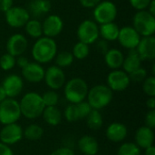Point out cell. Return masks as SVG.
<instances>
[{
	"label": "cell",
	"instance_id": "cell-1",
	"mask_svg": "<svg viewBox=\"0 0 155 155\" xmlns=\"http://www.w3.org/2000/svg\"><path fill=\"white\" fill-rule=\"evenodd\" d=\"M57 54V45L54 38L42 36L33 45L32 55L38 64H46L54 60Z\"/></svg>",
	"mask_w": 155,
	"mask_h": 155
},
{
	"label": "cell",
	"instance_id": "cell-2",
	"mask_svg": "<svg viewBox=\"0 0 155 155\" xmlns=\"http://www.w3.org/2000/svg\"><path fill=\"white\" fill-rule=\"evenodd\" d=\"M21 115L27 119H35L42 115L44 109L45 108L42 96L35 92L25 94L19 102Z\"/></svg>",
	"mask_w": 155,
	"mask_h": 155
},
{
	"label": "cell",
	"instance_id": "cell-3",
	"mask_svg": "<svg viewBox=\"0 0 155 155\" xmlns=\"http://www.w3.org/2000/svg\"><path fill=\"white\" fill-rule=\"evenodd\" d=\"M113 91L104 84H97L88 90L87 103L92 109L100 110L106 107L113 100Z\"/></svg>",
	"mask_w": 155,
	"mask_h": 155
},
{
	"label": "cell",
	"instance_id": "cell-4",
	"mask_svg": "<svg viewBox=\"0 0 155 155\" xmlns=\"http://www.w3.org/2000/svg\"><path fill=\"white\" fill-rule=\"evenodd\" d=\"M88 85L86 82L79 77L73 78L69 80L64 86V94L65 99L71 104H78L83 101L87 96Z\"/></svg>",
	"mask_w": 155,
	"mask_h": 155
},
{
	"label": "cell",
	"instance_id": "cell-5",
	"mask_svg": "<svg viewBox=\"0 0 155 155\" xmlns=\"http://www.w3.org/2000/svg\"><path fill=\"white\" fill-rule=\"evenodd\" d=\"M134 28L142 36H152L155 33V16L147 10L138 11L133 18Z\"/></svg>",
	"mask_w": 155,
	"mask_h": 155
},
{
	"label": "cell",
	"instance_id": "cell-6",
	"mask_svg": "<svg viewBox=\"0 0 155 155\" xmlns=\"http://www.w3.org/2000/svg\"><path fill=\"white\" fill-rule=\"evenodd\" d=\"M21 117L19 103L14 98H5L0 103V124H15Z\"/></svg>",
	"mask_w": 155,
	"mask_h": 155
},
{
	"label": "cell",
	"instance_id": "cell-7",
	"mask_svg": "<svg viewBox=\"0 0 155 155\" xmlns=\"http://www.w3.org/2000/svg\"><path fill=\"white\" fill-rule=\"evenodd\" d=\"M117 7L112 1H101L94 8V22L100 25L114 22L117 16Z\"/></svg>",
	"mask_w": 155,
	"mask_h": 155
},
{
	"label": "cell",
	"instance_id": "cell-8",
	"mask_svg": "<svg viewBox=\"0 0 155 155\" xmlns=\"http://www.w3.org/2000/svg\"><path fill=\"white\" fill-rule=\"evenodd\" d=\"M99 36V26L93 20H84L77 28V37L79 41L88 45L95 43Z\"/></svg>",
	"mask_w": 155,
	"mask_h": 155
},
{
	"label": "cell",
	"instance_id": "cell-9",
	"mask_svg": "<svg viewBox=\"0 0 155 155\" xmlns=\"http://www.w3.org/2000/svg\"><path fill=\"white\" fill-rule=\"evenodd\" d=\"M5 17L7 25L14 28H20L25 25L30 19V15L27 9L22 6H12L5 13Z\"/></svg>",
	"mask_w": 155,
	"mask_h": 155
},
{
	"label": "cell",
	"instance_id": "cell-10",
	"mask_svg": "<svg viewBox=\"0 0 155 155\" xmlns=\"http://www.w3.org/2000/svg\"><path fill=\"white\" fill-rule=\"evenodd\" d=\"M22 127L15 124L4 125L0 131V143L6 145H13L20 142L24 136Z\"/></svg>",
	"mask_w": 155,
	"mask_h": 155
},
{
	"label": "cell",
	"instance_id": "cell-11",
	"mask_svg": "<svg viewBox=\"0 0 155 155\" xmlns=\"http://www.w3.org/2000/svg\"><path fill=\"white\" fill-rule=\"evenodd\" d=\"M129 74L124 70H113L107 76V86L114 92L124 91L130 85Z\"/></svg>",
	"mask_w": 155,
	"mask_h": 155
},
{
	"label": "cell",
	"instance_id": "cell-12",
	"mask_svg": "<svg viewBox=\"0 0 155 155\" xmlns=\"http://www.w3.org/2000/svg\"><path fill=\"white\" fill-rule=\"evenodd\" d=\"M44 80L45 82V84L50 89L54 91L64 86L65 83V74L62 68L56 65H52L48 67L47 70L45 72Z\"/></svg>",
	"mask_w": 155,
	"mask_h": 155
},
{
	"label": "cell",
	"instance_id": "cell-13",
	"mask_svg": "<svg viewBox=\"0 0 155 155\" xmlns=\"http://www.w3.org/2000/svg\"><path fill=\"white\" fill-rule=\"evenodd\" d=\"M117 40L123 47L130 50L137 47L141 40V35L133 26H124L119 30Z\"/></svg>",
	"mask_w": 155,
	"mask_h": 155
},
{
	"label": "cell",
	"instance_id": "cell-14",
	"mask_svg": "<svg viewBox=\"0 0 155 155\" xmlns=\"http://www.w3.org/2000/svg\"><path fill=\"white\" fill-rule=\"evenodd\" d=\"M43 35L49 38H54L58 36L64 28V22L62 18L57 15H50L46 16L42 24Z\"/></svg>",
	"mask_w": 155,
	"mask_h": 155
},
{
	"label": "cell",
	"instance_id": "cell-15",
	"mask_svg": "<svg viewBox=\"0 0 155 155\" xmlns=\"http://www.w3.org/2000/svg\"><path fill=\"white\" fill-rule=\"evenodd\" d=\"M28 46L27 39L22 34H15L11 35L6 42L7 54L17 57L23 55Z\"/></svg>",
	"mask_w": 155,
	"mask_h": 155
},
{
	"label": "cell",
	"instance_id": "cell-16",
	"mask_svg": "<svg viewBox=\"0 0 155 155\" xmlns=\"http://www.w3.org/2000/svg\"><path fill=\"white\" fill-rule=\"evenodd\" d=\"M1 85L4 88L7 98H15L22 92L24 87V82L19 75L10 74L4 79Z\"/></svg>",
	"mask_w": 155,
	"mask_h": 155
},
{
	"label": "cell",
	"instance_id": "cell-17",
	"mask_svg": "<svg viewBox=\"0 0 155 155\" xmlns=\"http://www.w3.org/2000/svg\"><path fill=\"white\" fill-rule=\"evenodd\" d=\"M139 57L142 61L153 60L155 57V38L153 35L141 37L136 47Z\"/></svg>",
	"mask_w": 155,
	"mask_h": 155
},
{
	"label": "cell",
	"instance_id": "cell-18",
	"mask_svg": "<svg viewBox=\"0 0 155 155\" xmlns=\"http://www.w3.org/2000/svg\"><path fill=\"white\" fill-rule=\"evenodd\" d=\"M45 70L38 63L29 62L26 66L22 68V75L29 83H39L44 80Z\"/></svg>",
	"mask_w": 155,
	"mask_h": 155
},
{
	"label": "cell",
	"instance_id": "cell-19",
	"mask_svg": "<svg viewBox=\"0 0 155 155\" xmlns=\"http://www.w3.org/2000/svg\"><path fill=\"white\" fill-rule=\"evenodd\" d=\"M135 144L142 149H146L153 145L154 134L153 129L147 126L140 127L135 133Z\"/></svg>",
	"mask_w": 155,
	"mask_h": 155
},
{
	"label": "cell",
	"instance_id": "cell-20",
	"mask_svg": "<svg viewBox=\"0 0 155 155\" xmlns=\"http://www.w3.org/2000/svg\"><path fill=\"white\" fill-rule=\"evenodd\" d=\"M128 134L127 127L121 123H113L106 129V137L113 143L123 142Z\"/></svg>",
	"mask_w": 155,
	"mask_h": 155
},
{
	"label": "cell",
	"instance_id": "cell-21",
	"mask_svg": "<svg viewBox=\"0 0 155 155\" xmlns=\"http://www.w3.org/2000/svg\"><path fill=\"white\" fill-rule=\"evenodd\" d=\"M50 0H32L28 5V13L34 17H41L51 10Z\"/></svg>",
	"mask_w": 155,
	"mask_h": 155
},
{
	"label": "cell",
	"instance_id": "cell-22",
	"mask_svg": "<svg viewBox=\"0 0 155 155\" xmlns=\"http://www.w3.org/2000/svg\"><path fill=\"white\" fill-rule=\"evenodd\" d=\"M78 148L84 155H95L98 153L99 145L96 139L90 135H84L78 141Z\"/></svg>",
	"mask_w": 155,
	"mask_h": 155
},
{
	"label": "cell",
	"instance_id": "cell-23",
	"mask_svg": "<svg viewBox=\"0 0 155 155\" xmlns=\"http://www.w3.org/2000/svg\"><path fill=\"white\" fill-rule=\"evenodd\" d=\"M124 60V54L116 48L109 49L104 54V62L106 65L112 70H117L122 67Z\"/></svg>",
	"mask_w": 155,
	"mask_h": 155
},
{
	"label": "cell",
	"instance_id": "cell-24",
	"mask_svg": "<svg viewBox=\"0 0 155 155\" xmlns=\"http://www.w3.org/2000/svg\"><path fill=\"white\" fill-rule=\"evenodd\" d=\"M141 64H142V60L138 55L136 48H134L129 50L128 55L126 58H124L122 67L124 68V71L129 74L134 71H135L136 69L140 68Z\"/></svg>",
	"mask_w": 155,
	"mask_h": 155
},
{
	"label": "cell",
	"instance_id": "cell-25",
	"mask_svg": "<svg viewBox=\"0 0 155 155\" xmlns=\"http://www.w3.org/2000/svg\"><path fill=\"white\" fill-rule=\"evenodd\" d=\"M119 30V26L114 22L104 24L99 26V35H101L102 38L107 42L115 41L118 38Z\"/></svg>",
	"mask_w": 155,
	"mask_h": 155
},
{
	"label": "cell",
	"instance_id": "cell-26",
	"mask_svg": "<svg viewBox=\"0 0 155 155\" xmlns=\"http://www.w3.org/2000/svg\"><path fill=\"white\" fill-rule=\"evenodd\" d=\"M42 116L44 121L51 126H56L62 121V114L56 106L45 107L43 111Z\"/></svg>",
	"mask_w": 155,
	"mask_h": 155
},
{
	"label": "cell",
	"instance_id": "cell-27",
	"mask_svg": "<svg viewBox=\"0 0 155 155\" xmlns=\"http://www.w3.org/2000/svg\"><path fill=\"white\" fill-rule=\"evenodd\" d=\"M25 29L26 34L32 38L38 39L43 35L42 23H40L37 19H29L25 25Z\"/></svg>",
	"mask_w": 155,
	"mask_h": 155
},
{
	"label": "cell",
	"instance_id": "cell-28",
	"mask_svg": "<svg viewBox=\"0 0 155 155\" xmlns=\"http://www.w3.org/2000/svg\"><path fill=\"white\" fill-rule=\"evenodd\" d=\"M85 119H86L87 126L92 130H99L103 126L104 120L99 110L92 109V111L90 112V114Z\"/></svg>",
	"mask_w": 155,
	"mask_h": 155
},
{
	"label": "cell",
	"instance_id": "cell-29",
	"mask_svg": "<svg viewBox=\"0 0 155 155\" xmlns=\"http://www.w3.org/2000/svg\"><path fill=\"white\" fill-rule=\"evenodd\" d=\"M23 134L29 141H37L43 136L44 130L37 124H30L25 129Z\"/></svg>",
	"mask_w": 155,
	"mask_h": 155
},
{
	"label": "cell",
	"instance_id": "cell-30",
	"mask_svg": "<svg viewBox=\"0 0 155 155\" xmlns=\"http://www.w3.org/2000/svg\"><path fill=\"white\" fill-rule=\"evenodd\" d=\"M90 54V48L89 45L82 43V42H78L76 43L74 47H73V52L72 54L74 56V58H76L78 60H83L85 59Z\"/></svg>",
	"mask_w": 155,
	"mask_h": 155
},
{
	"label": "cell",
	"instance_id": "cell-31",
	"mask_svg": "<svg viewBox=\"0 0 155 155\" xmlns=\"http://www.w3.org/2000/svg\"><path fill=\"white\" fill-rule=\"evenodd\" d=\"M54 58H55L56 66H58L60 68L70 66L73 64L74 59L72 53L67 52V51H64V52H61V53L57 54Z\"/></svg>",
	"mask_w": 155,
	"mask_h": 155
},
{
	"label": "cell",
	"instance_id": "cell-32",
	"mask_svg": "<svg viewBox=\"0 0 155 155\" xmlns=\"http://www.w3.org/2000/svg\"><path fill=\"white\" fill-rule=\"evenodd\" d=\"M117 155H141V148L134 143H124L120 146Z\"/></svg>",
	"mask_w": 155,
	"mask_h": 155
},
{
	"label": "cell",
	"instance_id": "cell-33",
	"mask_svg": "<svg viewBox=\"0 0 155 155\" xmlns=\"http://www.w3.org/2000/svg\"><path fill=\"white\" fill-rule=\"evenodd\" d=\"M41 96H42V100H43V103H44V104H45V107H48V106H56V104H58L59 96L53 90L52 91L45 92Z\"/></svg>",
	"mask_w": 155,
	"mask_h": 155
},
{
	"label": "cell",
	"instance_id": "cell-34",
	"mask_svg": "<svg viewBox=\"0 0 155 155\" xmlns=\"http://www.w3.org/2000/svg\"><path fill=\"white\" fill-rule=\"evenodd\" d=\"M15 57L9 54H5L0 57V67L5 70V71H8L14 68V66L15 65Z\"/></svg>",
	"mask_w": 155,
	"mask_h": 155
},
{
	"label": "cell",
	"instance_id": "cell-35",
	"mask_svg": "<svg viewBox=\"0 0 155 155\" xmlns=\"http://www.w3.org/2000/svg\"><path fill=\"white\" fill-rule=\"evenodd\" d=\"M143 90L150 97L155 96V78L154 76H147L143 84Z\"/></svg>",
	"mask_w": 155,
	"mask_h": 155
},
{
	"label": "cell",
	"instance_id": "cell-36",
	"mask_svg": "<svg viewBox=\"0 0 155 155\" xmlns=\"http://www.w3.org/2000/svg\"><path fill=\"white\" fill-rule=\"evenodd\" d=\"M75 106H76V110H77L79 120L85 119L88 116V114H90V112L92 111V107L85 101H83L81 103L75 104Z\"/></svg>",
	"mask_w": 155,
	"mask_h": 155
},
{
	"label": "cell",
	"instance_id": "cell-37",
	"mask_svg": "<svg viewBox=\"0 0 155 155\" xmlns=\"http://www.w3.org/2000/svg\"><path fill=\"white\" fill-rule=\"evenodd\" d=\"M64 118L66 119L67 122L73 123V122H76L79 121L78 118V114H77V110H76V106L74 104H71L70 105H68L64 113Z\"/></svg>",
	"mask_w": 155,
	"mask_h": 155
},
{
	"label": "cell",
	"instance_id": "cell-38",
	"mask_svg": "<svg viewBox=\"0 0 155 155\" xmlns=\"http://www.w3.org/2000/svg\"><path fill=\"white\" fill-rule=\"evenodd\" d=\"M129 77H130L131 81H134L135 83L143 82L145 80V78L147 77V71H146V69H144L141 66L140 68L136 69L133 73L129 74Z\"/></svg>",
	"mask_w": 155,
	"mask_h": 155
},
{
	"label": "cell",
	"instance_id": "cell-39",
	"mask_svg": "<svg viewBox=\"0 0 155 155\" xmlns=\"http://www.w3.org/2000/svg\"><path fill=\"white\" fill-rule=\"evenodd\" d=\"M131 5L138 10V11H142V10H146L151 3L152 0H129Z\"/></svg>",
	"mask_w": 155,
	"mask_h": 155
},
{
	"label": "cell",
	"instance_id": "cell-40",
	"mask_svg": "<svg viewBox=\"0 0 155 155\" xmlns=\"http://www.w3.org/2000/svg\"><path fill=\"white\" fill-rule=\"evenodd\" d=\"M145 126L154 129L155 127V109L154 110H150L146 115H145Z\"/></svg>",
	"mask_w": 155,
	"mask_h": 155
},
{
	"label": "cell",
	"instance_id": "cell-41",
	"mask_svg": "<svg viewBox=\"0 0 155 155\" xmlns=\"http://www.w3.org/2000/svg\"><path fill=\"white\" fill-rule=\"evenodd\" d=\"M102 0H79L80 5L84 8H94Z\"/></svg>",
	"mask_w": 155,
	"mask_h": 155
},
{
	"label": "cell",
	"instance_id": "cell-42",
	"mask_svg": "<svg viewBox=\"0 0 155 155\" xmlns=\"http://www.w3.org/2000/svg\"><path fill=\"white\" fill-rule=\"evenodd\" d=\"M50 155H74V153L68 147H61L54 151Z\"/></svg>",
	"mask_w": 155,
	"mask_h": 155
},
{
	"label": "cell",
	"instance_id": "cell-43",
	"mask_svg": "<svg viewBox=\"0 0 155 155\" xmlns=\"http://www.w3.org/2000/svg\"><path fill=\"white\" fill-rule=\"evenodd\" d=\"M96 47H97V49H98L102 54H104L109 50L108 42H107V41H105V40H104V39H102V40H100V41H98V42H97Z\"/></svg>",
	"mask_w": 155,
	"mask_h": 155
},
{
	"label": "cell",
	"instance_id": "cell-44",
	"mask_svg": "<svg viewBox=\"0 0 155 155\" xmlns=\"http://www.w3.org/2000/svg\"><path fill=\"white\" fill-rule=\"evenodd\" d=\"M13 0H0V11L5 13L13 6Z\"/></svg>",
	"mask_w": 155,
	"mask_h": 155
},
{
	"label": "cell",
	"instance_id": "cell-45",
	"mask_svg": "<svg viewBox=\"0 0 155 155\" xmlns=\"http://www.w3.org/2000/svg\"><path fill=\"white\" fill-rule=\"evenodd\" d=\"M29 63V60L23 56V55H20V56H17V59H15V64H17L21 69L24 68L25 66H26Z\"/></svg>",
	"mask_w": 155,
	"mask_h": 155
},
{
	"label": "cell",
	"instance_id": "cell-46",
	"mask_svg": "<svg viewBox=\"0 0 155 155\" xmlns=\"http://www.w3.org/2000/svg\"><path fill=\"white\" fill-rule=\"evenodd\" d=\"M0 155H14V153L8 145L0 143Z\"/></svg>",
	"mask_w": 155,
	"mask_h": 155
},
{
	"label": "cell",
	"instance_id": "cell-47",
	"mask_svg": "<svg viewBox=\"0 0 155 155\" xmlns=\"http://www.w3.org/2000/svg\"><path fill=\"white\" fill-rule=\"evenodd\" d=\"M146 105L150 110H154L155 109V98L154 97H150L147 102H146Z\"/></svg>",
	"mask_w": 155,
	"mask_h": 155
},
{
	"label": "cell",
	"instance_id": "cell-48",
	"mask_svg": "<svg viewBox=\"0 0 155 155\" xmlns=\"http://www.w3.org/2000/svg\"><path fill=\"white\" fill-rule=\"evenodd\" d=\"M151 15H154L155 16V1L154 0H152L149 6H148V10H147Z\"/></svg>",
	"mask_w": 155,
	"mask_h": 155
},
{
	"label": "cell",
	"instance_id": "cell-49",
	"mask_svg": "<svg viewBox=\"0 0 155 155\" xmlns=\"http://www.w3.org/2000/svg\"><path fill=\"white\" fill-rule=\"evenodd\" d=\"M145 155H155V147L153 145L145 149Z\"/></svg>",
	"mask_w": 155,
	"mask_h": 155
},
{
	"label": "cell",
	"instance_id": "cell-50",
	"mask_svg": "<svg viewBox=\"0 0 155 155\" xmlns=\"http://www.w3.org/2000/svg\"><path fill=\"white\" fill-rule=\"evenodd\" d=\"M5 98H7L6 97V94H5V92L4 90L3 86L0 85V102H2L3 100H5Z\"/></svg>",
	"mask_w": 155,
	"mask_h": 155
},
{
	"label": "cell",
	"instance_id": "cell-51",
	"mask_svg": "<svg viewBox=\"0 0 155 155\" xmlns=\"http://www.w3.org/2000/svg\"><path fill=\"white\" fill-rule=\"evenodd\" d=\"M0 103H1V102H0Z\"/></svg>",
	"mask_w": 155,
	"mask_h": 155
}]
</instances>
